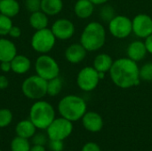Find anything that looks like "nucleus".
I'll return each instance as SVG.
<instances>
[{"label": "nucleus", "mask_w": 152, "mask_h": 151, "mask_svg": "<svg viewBox=\"0 0 152 151\" xmlns=\"http://www.w3.org/2000/svg\"><path fill=\"white\" fill-rule=\"evenodd\" d=\"M114 61L112 57L108 53H99L95 56L93 61V67L98 71L102 73H107L110 70Z\"/></svg>", "instance_id": "20"}, {"label": "nucleus", "mask_w": 152, "mask_h": 151, "mask_svg": "<svg viewBox=\"0 0 152 151\" xmlns=\"http://www.w3.org/2000/svg\"><path fill=\"white\" fill-rule=\"evenodd\" d=\"M58 111L61 117L71 122H77L82 119L87 111V105L82 97L69 94L64 96L59 101Z\"/></svg>", "instance_id": "3"}, {"label": "nucleus", "mask_w": 152, "mask_h": 151, "mask_svg": "<svg viewBox=\"0 0 152 151\" xmlns=\"http://www.w3.org/2000/svg\"><path fill=\"white\" fill-rule=\"evenodd\" d=\"M133 33L141 39L152 34V17L147 13H138L132 20Z\"/></svg>", "instance_id": "11"}, {"label": "nucleus", "mask_w": 152, "mask_h": 151, "mask_svg": "<svg viewBox=\"0 0 152 151\" xmlns=\"http://www.w3.org/2000/svg\"><path fill=\"white\" fill-rule=\"evenodd\" d=\"M21 91L28 99L41 100L47 94V81L38 75L30 76L23 81Z\"/></svg>", "instance_id": "5"}, {"label": "nucleus", "mask_w": 152, "mask_h": 151, "mask_svg": "<svg viewBox=\"0 0 152 151\" xmlns=\"http://www.w3.org/2000/svg\"><path fill=\"white\" fill-rule=\"evenodd\" d=\"M116 15L117 13H116L114 7L110 4H108V3L105 4H102L99 12V17L101 20L103 22H107V23H109Z\"/></svg>", "instance_id": "26"}, {"label": "nucleus", "mask_w": 152, "mask_h": 151, "mask_svg": "<svg viewBox=\"0 0 152 151\" xmlns=\"http://www.w3.org/2000/svg\"><path fill=\"white\" fill-rule=\"evenodd\" d=\"M51 30L53 33L56 39L64 41L70 39L74 36L76 28L74 23L70 20L61 18L56 20L53 23Z\"/></svg>", "instance_id": "12"}, {"label": "nucleus", "mask_w": 152, "mask_h": 151, "mask_svg": "<svg viewBox=\"0 0 152 151\" xmlns=\"http://www.w3.org/2000/svg\"><path fill=\"white\" fill-rule=\"evenodd\" d=\"M87 53L86 49L80 43H74L66 48L64 55L69 63L78 64L86 59Z\"/></svg>", "instance_id": "13"}, {"label": "nucleus", "mask_w": 152, "mask_h": 151, "mask_svg": "<svg viewBox=\"0 0 152 151\" xmlns=\"http://www.w3.org/2000/svg\"><path fill=\"white\" fill-rule=\"evenodd\" d=\"M35 69L37 75L46 81L53 79L60 75V66L58 62L50 55L41 54L36 61Z\"/></svg>", "instance_id": "7"}, {"label": "nucleus", "mask_w": 152, "mask_h": 151, "mask_svg": "<svg viewBox=\"0 0 152 151\" xmlns=\"http://www.w3.org/2000/svg\"><path fill=\"white\" fill-rule=\"evenodd\" d=\"M63 81L60 77H56L47 81V94L49 96H57L62 90Z\"/></svg>", "instance_id": "24"}, {"label": "nucleus", "mask_w": 152, "mask_h": 151, "mask_svg": "<svg viewBox=\"0 0 152 151\" xmlns=\"http://www.w3.org/2000/svg\"><path fill=\"white\" fill-rule=\"evenodd\" d=\"M17 55L15 44L9 39L0 38V61H11Z\"/></svg>", "instance_id": "16"}, {"label": "nucleus", "mask_w": 152, "mask_h": 151, "mask_svg": "<svg viewBox=\"0 0 152 151\" xmlns=\"http://www.w3.org/2000/svg\"><path fill=\"white\" fill-rule=\"evenodd\" d=\"M0 69L4 73H8L12 70L11 61H0Z\"/></svg>", "instance_id": "35"}, {"label": "nucleus", "mask_w": 152, "mask_h": 151, "mask_svg": "<svg viewBox=\"0 0 152 151\" xmlns=\"http://www.w3.org/2000/svg\"><path fill=\"white\" fill-rule=\"evenodd\" d=\"M37 131V127L30 121V119H24L20 121L15 126V133L17 136L25 139L32 138Z\"/></svg>", "instance_id": "19"}, {"label": "nucleus", "mask_w": 152, "mask_h": 151, "mask_svg": "<svg viewBox=\"0 0 152 151\" xmlns=\"http://www.w3.org/2000/svg\"><path fill=\"white\" fill-rule=\"evenodd\" d=\"M30 143L28 139L16 136L13 138L10 144L11 151H29Z\"/></svg>", "instance_id": "25"}, {"label": "nucleus", "mask_w": 152, "mask_h": 151, "mask_svg": "<svg viewBox=\"0 0 152 151\" xmlns=\"http://www.w3.org/2000/svg\"><path fill=\"white\" fill-rule=\"evenodd\" d=\"M73 122L61 117H55L54 120L46 129L47 137L49 140L64 141L73 132Z\"/></svg>", "instance_id": "9"}, {"label": "nucleus", "mask_w": 152, "mask_h": 151, "mask_svg": "<svg viewBox=\"0 0 152 151\" xmlns=\"http://www.w3.org/2000/svg\"><path fill=\"white\" fill-rule=\"evenodd\" d=\"M106 36L107 33L103 24L99 21H91L81 33L80 44L87 52H95L104 46Z\"/></svg>", "instance_id": "2"}, {"label": "nucleus", "mask_w": 152, "mask_h": 151, "mask_svg": "<svg viewBox=\"0 0 152 151\" xmlns=\"http://www.w3.org/2000/svg\"><path fill=\"white\" fill-rule=\"evenodd\" d=\"M63 9L62 0H41V11L48 16L59 14Z\"/></svg>", "instance_id": "21"}, {"label": "nucleus", "mask_w": 152, "mask_h": 151, "mask_svg": "<svg viewBox=\"0 0 152 151\" xmlns=\"http://www.w3.org/2000/svg\"><path fill=\"white\" fill-rule=\"evenodd\" d=\"M12 26L13 24L12 21V18L0 13V36H4L8 35Z\"/></svg>", "instance_id": "27"}, {"label": "nucleus", "mask_w": 152, "mask_h": 151, "mask_svg": "<svg viewBox=\"0 0 152 151\" xmlns=\"http://www.w3.org/2000/svg\"><path fill=\"white\" fill-rule=\"evenodd\" d=\"M50 150L53 151H62L64 149L63 141H58V140H50L49 142Z\"/></svg>", "instance_id": "32"}, {"label": "nucleus", "mask_w": 152, "mask_h": 151, "mask_svg": "<svg viewBox=\"0 0 152 151\" xmlns=\"http://www.w3.org/2000/svg\"><path fill=\"white\" fill-rule=\"evenodd\" d=\"M28 21L31 28H33L36 30H39L47 28L49 23V19H48V15H46L44 12L40 10L37 12H31Z\"/></svg>", "instance_id": "22"}, {"label": "nucleus", "mask_w": 152, "mask_h": 151, "mask_svg": "<svg viewBox=\"0 0 152 151\" xmlns=\"http://www.w3.org/2000/svg\"><path fill=\"white\" fill-rule=\"evenodd\" d=\"M55 118V110L53 105L45 101H35L29 110V119L39 130H46Z\"/></svg>", "instance_id": "4"}, {"label": "nucleus", "mask_w": 152, "mask_h": 151, "mask_svg": "<svg viewBox=\"0 0 152 151\" xmlns=\"http://www.w3.org/2000/svg\"><path fill=\"white\" fill-rule=\"evenodd\" d=\"M12 71L18 75L26 74L31 67L30 60L25 55H19L17 54L12 61H11Z\"/></svg>", "instance_id": "18"}, {"label": "nucleus", "mask_w": 152, "mask_h": 151, "mask_svg": "<svg viewBox=\"0 0 152 151\" xmlns=\"http://www.w3.org/2000/svg\"><path fill=\"white\" fill-rule=\"evenodd\" d=\"M82 124L88 132L98 133L103 127V119L102 116L95 111H86L82 117Z\"/></svg>", "instance_id": "14"}, {"label": "nucleus", "mask_w": 152, "mask_h": 151, "mask_svg": "<svg viewBox=\"0 0 152 151\" xmlns=\"http://www.w3.org/2000/svg\"><path fill=\"white\" fill-rule=\"evenodd\" d=\"M94 6L90 0H77L74 5V12L77 18L86 20L94 14Z\"/></svg>", "instance_id": "17"}, {"label": "nucleus", "mask_w": 152, "mask_h": 151, "mask_svg": "<svg viewBox=\"0 0 152 151\" xmlns=\"http://www.w3.org/2000/svg\"><path fill=\"white\" fill-rule=\"evenodd\" d=\"M13 116L10 109H0V128L7 127L12 121Z\"/></svg>", "instance_id": "29"}, {"label": "nucleus", "mask_w": 152, "mask_h": 151, "mask_svg": "<svg viewBox=\"0 0 152 151\" xmlns=\"http://www.w3.org/2000/svg\"><path fill=\"white\" fill-rule=\"evenodd\" d=\"M108 24L110 33L118 39L127 38L133 33L132 20L126 15L117 14Z\"/></svg>", "instance_id": "10"}, {"label": "nucleus", "mask_w": 152, "mask_h": 151, "mask_svg": "<svg viewBox=\"0 0 152 151\" xmlns=\"http://www.w3.org/2000/svg\"><path fill=\"white\" fill-rule=\"evenodd\" d=\"M50 151H53V150H50Z\"/></svg>", "instance_id": "41"}, {"label": "nucleus", "mask_w": 152, "mask_h": 151, "mask_svg": "<svg viewBox=\"0 0 152 151\" xmlns=\"http://www.w3.org/2000/svg\"><path fill=\"white\" fill-rule=\"evenodd\" d=\"M29 151H46L45 149V146H41V145H35L33 144V146L30 147Z\"/></svg>", "instance_id": "38"}, {"label": "nucleus", "mask_w": 152, "mask_h": 151, "mask_svg": "<svg viewBox=\"0 0 152 151\" xmlns=\"http://www.w3.org/2000/svg\"><path fill=\"white\" fill-rule=\"evenodd\" d=\"M0 151H2V150H0Z\"/></svg>", "instance_id": "40"}, {"label": "nucleus", "mask_w": 152, "mask_h": 151, "mask_svg": "<svg viewBox=\"0 0 152 151\" xmlns=\"http://www.w3.org/2000/svg\"><path fill=\"white\" fill-rule=\"evenodd\" d=\"M81 151H102L101 150V148L100 146L95 143V142H87L86 143Z\"/></svg>", "instance_id": "33"}, {"label": "nucleus", "mask_w": 152, "mask_h": 151, "mask_svg": "<svg viewBox=\"0 0 152 151\" xmlns=\"http://www.w3.org/2000/svg\"><path fill=\"white\" fill-rule=\"evenodd\" d=\"M8 85H9L8 78L4 75H0V90L6 89Z\"/></svg>", "instance_id": "36"}, {"label": "nucleus", "mask_w": 152, "mask_h": 151, "mask_svg": "<svg viewBox=\"0 0 152 151\" xmlns=\"http://www.w3.org/2000/svg\"><path fill=\"white\" fill-rule=\"evenodd\" d=\"M94 5H102L107 4L110 0H90Z\"/></svg>", "instance_id": "39"}, {"label": "nucleus", "mask_w": 152, "mask_h": 151, "mask_svg": "<svg viewBox=\"0 0 152 151\" xmlns=\"http://www.w3.org/2000/svg\"><path fill=\"white\" fill-rule=\"evenodd\" d=\"M147 53L148 52L145 43L142 40H134L131 42L126 49L127 57L135 62L142 61L146 57Z\"/></svg>", "instance_id": "15"}, {"label": "nucleus", "mask_w": 152, "mask_h": 151, "mask_svg": "<svg viewBox=\"0 0 152 151\" xmlns=\"http://www.w3.org/2000/svg\"><path fill=\"white\" fill-rule=\"evenodd\" d=\"M100 73L93 67H84L79 70L77 76V85L78 88L84 92H92L99 85L101 81Z\"/></svg>", "instance_id": "8"}, {"label": "nucleus", "mask_w": 152, "mask_h": 151, "mask_svg": "<svg viewBox=\"0 0 152 151\" xmlns=\"http://www.w3.org/2000/svg\"><path fill=\"white\" fill-rule=\"evenodd\" d=\"M25 7L30 12L40 11L41 10V0H26Z\"/></svg>", "instance_id": "30"}, {"label": "nucleus", "mask_w": 152, "mask_h": 151, "mask_svg": "<svg viewBox=\"0 0 152 151\" xmlns=\"http://www.w3.org/2000/svg\"><path fill=\"white\" fill-rule=\"evenodd\" d=\"M145 45H146V49H147V52L148 53L152 54V34L151 36H149L148 37L145 38Z\"/></svg>", "instance_id": "37"}, {"label": "nucleus", "mask_w": 152, "mask_h": 151, "mask_svg": "<svg viewBox=\"0 0 152 151\" xmlns=\"http://www.w3.org/2000/svg\"><path fill=\"white\" fill-rule=\"evenodd\" d=\"M55 43L56 37L51 28H48L36 30L30 41L32 49L41 54H46L51 52L54 47Z\"/></svg>", "instance_id": "6"}, {"label": "nucleus", "mask_w": 152, "mask_h": 151, "mask_svg": "<svg viewBox=\"0 0 152 151\" xmlns=\"http://www.w3.org/2000/svg\"><path fill=\"white\" fill-rule=\"evenodd\" d=\"M32 143L35 145H41L45 146L47 142V137L44 133H35V135L31 138Z\"/></svg>", "instance_id": "31"}, {"label": "nucleus", "mask_w": 152, "mask_h": 151, "mask_svg": "<svg viewBox=\"0 0 152 151\" xmlns=\"http://www.w3.org/2000/svg\"><path fill=\"white\" fill-rule=\"evenodd\" d=\"M109 72L111 81L119 88L129 89L141 83L140 68L137 62L128 57H122L114 61Z\"/></svg>", "instance_id": "1"}, {"label": "nucleus", "mask_w": 152, "mask_h": 151, "mask_svg": "<svg viewBox=\"0 0 152 151\" xmlns=\"http://www.w3.org/2000/svg\"><path fill=\"white\" fill-rule=\"evenodd\" d=\"M20 7L17 0H0V13L12 18L18 15Z\"/></svg>", "instance_id": "23"}, {"label": "nucleus", "mask_w": 152, "mask_h": 151, "mask_svg": "<svg viewBox=\"0 0 152 151\" xmlns=\"http://www.w3.org/2000/svg\"><path fill=\"white\" fill-rule=\"evenodd\" d=\"M141 81L152 82V61L146 62L140 68Z\"/></svg>", "instance_id": "28"}, {"label": "nucleus", "mask_w": 152, "mask_h": 151, "mask_svg": "<svg viewBox=\"0 0 152 151\" xmlns=\"http://www.w3.org/2000/svg\"><path fill=\"white\" fill-rule=\"evenodd\" d=\"M8 35L12 37V38H19L21 35V29L20 27L18 26H12L8 33Z\"/></svg>", "instance_id": "34"}]
</instances>
